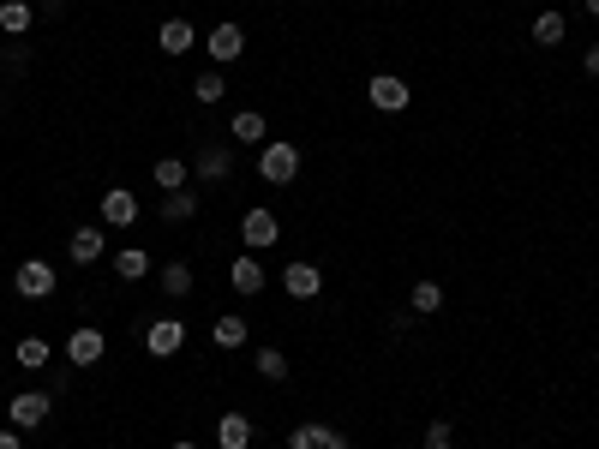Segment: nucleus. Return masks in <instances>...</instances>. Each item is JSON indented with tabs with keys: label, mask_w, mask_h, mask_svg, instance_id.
<instances>
[{
	"label": "nucleus",
	"mask_w": 599,
	"mask_h": 449,
	"mask_svg": "<svg viewBox=\"0 0 599 449\" xmlns=\"http://www.w3.org/2000/svg\"><path fill=\"white\" fill-rule=\"evenodd\" d=\"M258 180H270V186H294V180H300V144L270 138V144L258 150Z\"/></svg>",
	"instance_id": "nucleus-1"
},
{
	"label": "nucleus",
	"mask_w": 599,
	"mask_h": 449,
	"mask_svg": "<svg viewBox=\"0 0 599 449\" xmlns=\"http://www.w3.org/2000/svg\"><path fill=\"white\" fill-rule=\"evenodd\" d=\"M54 288H60V270H54L48 258H24V264L12 270V294H18V300H48Z\"/></svg>",
	"instance_id": "nucleus-2"
},
{
	"label": "nucleus",
	"mask_w": 599,
	"mask_h": 449,
	"mask_svg": "<svg viewBox=\"0 0 599 449\" xmlns=\"http://www.w3.org/2000/svg\"><path fill=\"white\" fill-rule=\"evenodd\" d=\"M192 174H198L204 186H228V180H234V150L216 144V138H204L198 156H192Z\"/></svg>",
	"instance_id": "nucleus-3"
},
{
	"label": "nucleus",
	"mask_w": 599,
	"mask_h": 449,
	"mask_svg": "<svg viewBox=\"0 0 599 449\" xmlns=\"http://www.w3.org/2000/svg\"><path fill=\"white\" fill-rule=\"evenodd\" d=\"M48 414H54V396H48V390H18L12 408H6L12 432H36V426H48Z\"/></svg>",
	"instance_id": "nucleus-4"
},
{
	"label": "nucleus",
	"mask_w": 599,
	"mask_h": 449,
	"mask_svg": "<svg viewBox=\"0 0 599 449\" xmlns=\"http://www.w3.org/2000/svg\"><path fill=\"white\" fill-rule=\"evenodd\" d=\"M366 102H372L378 114H402V108L414 102V90H408V78H396V72H378V78L366 84Z\"/></svg>",
	"instance_id": "nucleus-5"
},
{
	"label": "nucleus",
	"mask_w": 599,
	"mask_h": 449,
	"mask_svg": "<svg viewBox=\"0 0 599 449\" xmlns=\"http://www.w3.org/2000/svg\"><path fill=\"white\" fill-rule=\"evenodd\" d=\"M240 240H246V252H264V246H276V240H282V222H276V210L252 204V210L240 216Z\"/></svg>",
	"instance_id": "nucleus-6"
},
{
	"label": "nucleus",
	"mask_w": 599,
	"mask_h": 449,
	"mask_svg": "<svg viewBox=\"0 0 599 449\" xmlns=\"http://www.w3.org/2000/svg\"><path fill=\"white\" fill-rule=\"evenodd\" d=\"M180 348H186V324H180V318H156V324L144 330V354H150V360H174Z\"/></svg>",
	"instance_id": "nucleus-7"
},
{
	"label": "nucleus",
	"mask_w": 599,
	"mask_h": 449,
	"mask_svg": "<svg viewBox=\"0 0 599 449\" xmlns=\"http://www.w3.org/2000/svg\"><path fill=\"white\" fill-rule=\"evenodd\" d=\"M204 54H210L216 66H228V60H240V54H246V30H240L234 18H222V24H216V30L204 36Z\"/></svg>",
	"instance_id": "nucleus-8"
},
{
	"label": "nucleus",
	"mask_w": 599,
	"mask_h": 449,
	"mask_svg": "<svg viewBox=\"0 0 599 449\" xmlns=\"http://www.w3.org/2000/svg\"><path fill=\"white\" fill-rule=\"evenodd\" d=\"M282 294H288V300H318V294H324V270L306 264V258H294V264L282 270Z\"/></svg>",
	"instance_id": "nucleus-9"
},
{
	"label": "nucleus",
	"mask_w": 599,
	"mask_h": 449,
	"mask_svg": "<svg viewBox=\"0 0 599 449\" xmlns=\"http://www.w3.org/2000/svg\"><path fill=\"white\" fill-rule=\"evenodd\" d=\"M228 288H234V294H264V288H270V270L258 264V252H240V258L228 264Z\"/></svg>",
	"instance_id": "nucleus-10"
},
{
	"label": "nucleus",
	"mask_w": 599,
	"mask_h": 449,
	"mask_svg": "<svg viewBox=\"0 0 599 449\" xmlns=\"http://www.w3.org/2000/svg\"><path fill=\"white\" fill-rule=\"evenodd\" d=\"M102 354H108V336H102L96 324H78V330L66 336V360H72V366H96Z\"/></svg>",
	"instance_id": "nucleus-11"
},
{
	"label": "nucleus",
	"mask_w": 599,
	"mask_h": 449,
	"mask_svg": "<svg viewBox=\"0 0 599 449\" xmlns=\"http://www.w3.org/2000/svg\"><path fill=\"white\" fill-rule=\"evenodd\" d=\"M288 449H348V438H342L330 420H306V426L288 432Z\"/></svg>",
	"instance_id": "nucleus-12"
},
{
	"label": "nucleus",
	"mask_w": 599,
	"mask_h": 449,
	"mask_svg": "<svg viewBox=\"0 0 599 449\" xmlns=\"http://www.w3.org/2000/svg\"><path fill=\"white\" fill-rule=\"evenodd\" d=\"M228 138H234V144H246V150H252V144L264 150V144H270V120H264L258 108H240V114L228 120Z\"/></svg>",
	"instance_id": "nucleus-13"
},
{
	"label": "nucleus",
	"mask_w": 599,
	"mask_h": 449,
	"mask_svg": "<svg viewBox=\"0 0 599 449\" xmlns=\"http://www.w3.org/2000/svg\"><path fill=\"white\" fill-rule=\"evenodd\" d=\"M192 42H198L192 18H162V24H156V48H162V54H192Z\"/></svg>",
	"instance_id": "nucleus-14"
},
{
	"label": "nucleus",
	"mask_w": 599,
	"mask_h": 449,
	"mask_svg": "<svg viewBox=\"0 0 599 449\" xmlns=\"http://www.w3.org/2000/svg\"><path fill=\"white\" fill-rule=\"evenodd\" d=\"M102 222H108V228H132V222H138V198H132L126 186H108V192H102Z\"/></svg>",
	"instance_id": "nucleus-15"
},
{
	"label": "nucleus",
	"mask_w": 599,
	"mask_h": 449,
	"mask_svg": "<svg viewBox=\"0 0 599 449\" xmlns=\"http://www.w3.org/2000/svg\"><path fill=\"white\" fill-rule=\"evenodd\" d=\"M198 216V192L186 186V192H162V204H156V222H168V228H180V222H192Z\"/></svg>",
	"instance_id": "nucleus-16"
},
{
	"label": "nucleus",
	"mask_w": 599,
	"mask_h": 449,
	"mask_svg": "<svg viewBox=\"0 0 599 449\" xmlns=\"http://www.w3.org/2000/svg\"><path fill=\"white\" fill-rule=\"evenodd\" d=\"M66 252H72V264H96V258L108 252V228H72Z\"/></svg>",
	"instance_id": "nucleus-17"
},
{
	"label": "nucleus",
	"mask_w": 599,
	"mask_h": 449,
	"mask_svg": "<svg viewBox=\"0 0 599 449\" xmlns=\"http://www.w3.org/2000/svg\"><path fill=\"white\" fill-rule=\"evenodd\" d=\"M252 438H258V426L246 414H222L216 420V449H252Z\"/></svg>",
	"instance_id": "nucleus-18"
},
{
	"label": "nucleus",
	"mask_w": 599,
	"mask_h": 449,
	"mask_svg": "<svg viewBox=\"0 0 599 449\" xmlns=\"http://www.w3.org/2000/svg\"><path fill=\"white\" fill-rule=\"evenodd\" d=\"M210 342H216L222 354H234V348H246V318H234V312H222V318L210 324Z\"/></svg>",
	"instance_id": "nucleus-19"
},
{
	"label": "nucleus",
	"mask_w": 599,
	"mask_h": 449,
	"mask_svg": "<svg viewBox=\"0 0 599 449\" xmlns=\"http://www.w3.org/2000/svg\"><path fill=\"white\" fill-rule=\"evenodd\" d=\"M36 24V6L30 0H0V36H24Z\"/></svg>",
	"instance_id": "nucleus-20"
},
{
	"label": "nucleus",
	"mask_w": 599,
	"mask_h": 449,
	"mask_svg": "<svg viewBox=\"0 0 599 449\" xmlns=\"http://www.w3.org/2000/svg\"><path fill=\"white\" fill-rule=\"evenodd\" d=\"M150 180H156V192H186V180H192V168H186L180 156H162Z\"/></svg>",
	"instance_id": "nucleus-21"
},
{
	"label": "nucleus",
	"mask_w": 599,
	"mask_h": 449,
	"mask_svg": "<svg viewBox=\"0 0 599 449\" xmlns=\"http://www.w3.org/2000/svg\"><path fill=\"white\" fill-rule=\"evenodd\" d=\"M156 282H162V294H168V300H186V294L198 288V282H192V264H180V258H174V264H162V276H156Z\"/></svg>",
	"instance_id": "nucleus-22"
},
{
	"label": "nucleus",
	"mask_w": 599,
	"mask_h": 449,
	"mask_svg": "<svg viewBox=\"0 0 599 449\" xmlns=\"http://www.w3.org/2000/svg\"><path fill=\"white\" fill-rule=\"evenodd\" d=\"M564 30H570V24H564V12H558V6H546V12L534 18V42H540V48H558V42H564Z\"/></svg>",
	"instance_id": "nucleus-23"
},
{
	"label": "nucleus",
	"mask_w": 599,
	"mask_h": 449,
	"mask_svg": "<svg viewBox=\"0 0 599 449\" xmlns=\"http://www.w3.org/2000/svg\"><path fill=\"white\" fill-rule=\"evenodd\" d=\"M408 306L420 312V318H432V312H444V282H414V294H408Z\"/></svg>",
	"instance_id": "nucleus-24"
},
{
	"label": "nucleus",
	"mask_w": 599,
	"mask_h": 449,
	"mask_svg": "<svg viewBox=\"0 0 599 449\" xmlns=\"http://www.w3.org/2000/svg\"><path fill=\"white\" fill-rule=\"evenodd\" d=\"M252 372H258L264 384H282V378H288V354H282V348H258V354H252Z\"/></svg>",
	"instance_id": "nucleus-25"
},
{
	"label": "nucleus",
	"mask_w": 599,
	"mask_h": 449,
	"mask_svg": "<svg viewBox=\"0 0 599 449\" xmlns=\"http://www.w3.org/2000/svg\"><path fill=\"white\" fill-rule=\"evenodd\" d=\"M114 276H120V282H138V276H150V252H138V246L114 252Z\"/></svg>",
	"instance_id": "nucleus-26"
},
{
	"label": "nucleus",
	"mask_w": 599,
	"mask_h": 449,
	"mask_svg": "<svg viewBox=\"0 0 599 449\" xmlns=\"http://www.w3.org/2000/svg\"><path fill=\"white\" fill-rule=\"evenodd\" d=\"M12 360H18L24 372H42V366H48V342H42V336H18V348H12Z\"/></svg>",
	"instance_id": "nucleus-27"
},
{
	"label": "nucleus",
	"mask_w": 599,
	"mask_h": 449,
	"mask_svg": "<svg viewBox=\"0 0 599 449\" xmlns=\"http://www.w3.org/2000/svg\"><path fill=\"white\" fill-rule=\"evenodd\" d=\"M192 96H198L204 108H216V102L228 96V78H222V72H198V78H192Z\"/></svg>",
	"instance_id": "nucleus-28"
},
{
	"label": "nucleus",
	"mask_w": 599,
	"mask_h": 449,
	"mask_svg": "<svg viewBox=\"0 0 599 449\" xmlns=\"http://www.w3.org/2000/svg\"><path fill=\"white\" fill-rule=\"evenodd\" d=\"M456 444V426H450V420H432V426H426V449H450Z\"/></svg>",
	"instance_id": "nucleus-29"
},
{
	"label": "nucleus",
	"mask_w": 599,
	"mask_h": 449,
	"mask_svg": "<svg viewBox=\"0 0 599 449\" xmlns=\"http://www.w3.org/2000/svg\"><path fill=\"white\" fill-rule=\"evenodd\" d=\"M582 72H588V78H599V42L588 48V54H582Z\"/></svg>",
	"instance_id": "nucleus-30"
},
{
	"label": "nucleus",
	"mask_w": 599,
	"mask_h": 449,
	"mask_svg": "<svg viewBox=\"0 0 599 449\" xmlns=\"http://www.w3.org/2000/svg\"><path fill=\"white\" fill-rule=\"evenodd\" d=\"M36 18H60V0H36Z\"/></svg>",
	"instance_id": "nucleus-31"
},
{
	"label": "nucleus",
	"mask_w": 599,
	"mask_h": 449,
	"mask_svg": "<svg viewBox=\"0 0 599 449\" xmlns=\"http://www.w3.org/2000/svg\"><path fill=\"white\" fill-rule=\"evenodd\" d=\"M0 449H24V444H18V432H12V426L0 432Z\"/></svg>",
	"instance_id": "nucleus-32"
},
{
	"label": "nucleus",
	"mask_w": 599,
	"mask_h": 449,
	"mask_svg": "<svg viewBox=\"0 0 599 449\" xmlns=\"http://www.w3.org/2000/svg\"><path fill=\"white\" fill-rule=\"evenodd\" d=\"M582 6H588V18H599V0H582Z\"/></svg>",
	"instance_id": "nucleus-33"
},
{
	"label": "nucleus",
	"mask_w": 599,
	"mask_h": 449,
	"mask_svg": "<svg viewBox=\"0 0 599 449\" xmlns=\"http://www.w3.org/2000/svg\"><path fill=\"white\" fill-rule=\"evenodd\" d=\"M174 449H198V444H186V438H180V444H174Z\"/></svg>",
	"instance_id": "nucleus-34"
}]
</instances>
